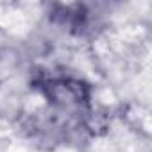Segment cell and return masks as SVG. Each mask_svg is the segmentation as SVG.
Listing matches in <instances>:
<instances>
[{
	"mask_svg": "<svg viewBox=\"0 0 152 152\" xmlns=\"http://www.w3.org/2000/svg\"><path fill=\"white\" fill-rule=\"evenodd\" d=\"M43 95L52 106L57 107H81L86 106L90 100V88L79 79L72 77H57L48 79L41 86Z\"/></svg>",
	"mask_w": 152,
	"mask_h": 152,
	"instance_id": "1",
	"label": "cell"
}]
</instances>
